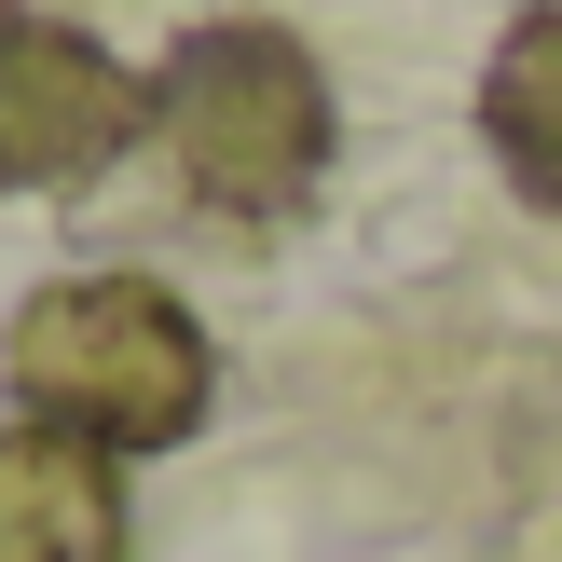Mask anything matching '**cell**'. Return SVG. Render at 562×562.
<instances>
[{"label":"cell","mask_w":562,"mask_h":562,"mask_svg":"<svg viewBox=\"0 0 562 562\" xmlns=\"http://www.w3.org/2000/svg\"><path fill=\"white\" fill-rule=\"evenodd\" d=\"M0 562H124V467L97 439L0 426Z\"/></svg>","instance_id":"277c9868"},{"label":"cell","mask_w":562,"mask_h":562,"mask_svg":"<svg viewBox=\"0 0 562 562\" xmlns=\"http://www.w3.org/2000/svg\"><path fill=\"white\" fill-rule=\"evenodd\" d=\"M151 137V82L55 14H0V192H82Z\"/></svg>","instance_id":"3957f363"},{"label":"cell","mask_w":562,"mask_h":562,"mask_svg":"<svg viewBox=\"0 0 562 562\" xmlns=\"http://www.w3.org/2000/svg\"><path fill=\"white\" fill-rule=\"evenodd\" d=\"M27 426L97 439V453H179L220 398V357L192 329V302H165L151 274H55L42 302H14L0 329Z\"/></svg>","instance_id":"6da1fadb"},{"label":"cell","mask_w":562,"mask_h":562,"mask_svg":"<svg viewBox=\"0 0 562 562\" xmlns=\"http://www.w3.org/2000/svg\"><path fill=\"white\" fill-rule=\"evenodd\" d=\"M481 137H494V165L521 179V206L562 220V0H536V14L494 42V69H481Z\"/></svg>","instance_id":"5b68a950"},{"label":"cell","mask_w":562,"mask_h":562,"mask_svg":"<svg viewBox=\"0 0 562 562\" xmlns=\"http://www.w3.org/2000/svg\"><path fill=\"white\" fill-rule=\"evenodd\" d=\"M151 124H165V151H179L192 206H220V220L316 206L329 137H344L329 124V69L289 42V27H261V14L192 27V42L151 69Z\"/></svg>","instance_id":"7a4b0ae2"}]
</instances>
